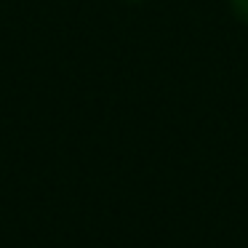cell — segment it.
<instances>
[{
    "instance_id": "6da1fadb",
    "label": "cell",
    "mask_w": 248,
    "mask_h": 248,
    "mask_svg": "<svg viewBox=\"0 0 248 248\" xmlns=\"http://www.w3.org/2000/svg\"><path fill=\"white\" fill-rule=\"evenodd\" d=\"M227 8L237 24L248 27V0H227Z\"/></svg>"
},
{
    "instance_id": "7a4b0ae2",
    "label": "cell",
    "mask_w": 248,
    "mask_h": 248,
    "mask_svg": "<svg viewBox=\"0 0 248 248\" xmlns=\"http://www.w3.org/2000/svg\"><path fill=\"white\" fill-rule=\"evenodd\" d=\"M128 6H139V3H144V0H125Z\"/></svg>"
}]
</instances>
